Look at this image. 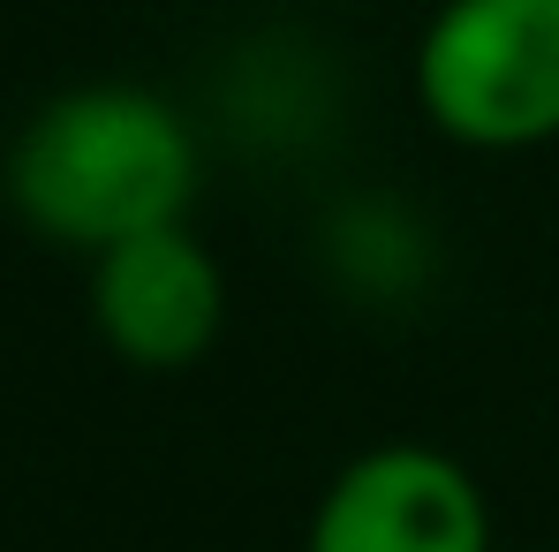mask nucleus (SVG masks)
I'll return each instance as SVG.
<instances>
[{
    "mask_svg": "<svg viewBox=\"0 0 559 552\" xmlns=\"http://www.w3.org/2000/svg\"><path fill=\"white\" fill-rule=\"evenodd\" d=\"M0 183L31 235L98 258L129 235L189 220L204 152L189 114L152 84H76L15 129Z\"/></svg>",
    "mask_w": 559,
    "mask_h": 552,
    "instance_id": "f257e3e1",
    "label": "nucleus"
},
{
    "mask_svg": "<svg viewBox=\"0 0 559 552\" xmlns=\"http://www.w3.org/2000/svg\"><path fill=\"white\" fill-rule=\"evenodd\" d=\"M416 106L462 152L559 137V0H447L416 38Z\"/></svg>",
    "mask_w": 559,
    "mask_h": 552,
    "instance_id": "f03ea898",
    "label": "nucleus"
},
{
    "mask_svg": "<svg viewBox=\"0 0 559 552\" xmlns=\"http://www.w3.org/2000/svg\"><path fill=\"white\" fill-rule=\"evenodd\" d=\"M302 552H499L491 492L431 439H378L325 477Z\"/></svg>",
    "mask_w": 559,
    "mask_h": 552,
    "instance_id": "7ed1b4c3",
    "label": "nucleus"
},
{
    "mask_svg": "<svg viewBox=\"0 0 559 552\" xmlns=\"http://www.w3.org/2000/svg\"><path fill=\"white\" fill-rule=\"evenodd\" d=\"M92 326L129 371H189L227 333V273L189 220L92 258Z\"/></svg>",
    "mask_w": 559,
    "mask_h": 552,
    "instance_id": "20e7f679",
    "label": "nucleus"
}]
</instances>
